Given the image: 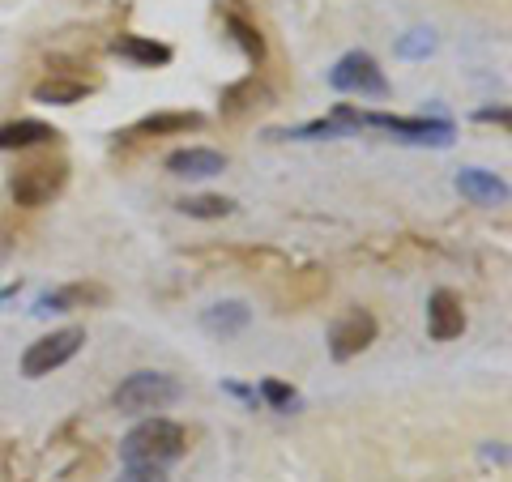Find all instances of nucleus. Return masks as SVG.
<instances>
[{"instance_id": "f257e3e1", "label": "nucleus", "mask_w": 512, "mask_h": 482, "mask_svg": "<svg viewBox=\"0 0 512 482\" xmlns=\"http://www.w3.org/2000/svg\"><path fill=\"white\" fill-rule=\"evenodd\" d=\"M184 448H188V431L175 419L150 414L120 440V457L124 465H171L184 457Z\"/></svg>"}, {"instance_id": "f03ea898", "label": "nucleus", "mask_w": 512, "mask_h": 482, "mask_svg": "<svg viewBox=\"0 0 512 482\" xmlns=\"http://www.w3.org/2000/svg\"><path fill=\"white\" fill-rule=\"evenodd\" d=\"M184 397L180 380L167 376V372H133L120 380L116 389V410L120 414H154V410H167Z\"/></svg>"}, {"instance_id": "7ed1b4c3", "label": "nucleus", "mask_w": 512, "mask_h": 482, "mask_svg": "<svg viewBox=\"0 0 512 482\" xmlns=\"http://www.w3.org/2000/svg\"><path fill=\"white\" fill-rule=\"evenodd\" d=\"M64 184H69V163H26L13 171L9 192L22 210H43L60 197Z\"/></svg>"}, {"instance_id": "20e7f679", "label": "nucleus", "mask_w": 512, "mask_h": 482, "mask_svg": "<svg viewBox=\"0 0 512 482\" xmlns=\"http://www.w3.org/2000/svg\"><path fill=\"white\" fill-rule=\"evenodd\" d=\"M359 128H380V133H393L414 146H448L453 141V124L448 120H427V116H389V111H355Z\"/></svg>"}, {"instance_id": "39448f33", "label": "nucleus", "mask_w": 512, "mask_h": 482, "mask_svg": "<svg viewBox=\"0 0 512 482\" xmlns=\"http://www.w3.org/2000/svg\"><path fill=\"white\" fill-rule=\"evenodd\" d=\"M329 86L338 94H359V99H384L389 94V77L367 52H346L329 69Z\"/></svg>"}, {"instance_id": "423d86ee", "label": "nucleus", "mask_w": 512, "mask_h": 482, "mask_svg": "<svg viewBox=\"0 0 512 482\" xmlns=\"http://www.w3.org/2000/svg\"><path fill=\"white\" fill-rule=\"evenodd\" d=\"M82 346H86V333H82V329H56V333H47V337H39V342L26 346V355H22V376H30V380L52 376L56 367L69 363Z\"/></svg>"}, {"instance_id": "0eeeda50", "label": "nucleus", "mask_w": 512, "mask_h": 482, "mask_svg": "<svg viewBox=\"0 0 512 482\" xmlns=\"http://www.w3.org/2000/svg\"><path fill=\"white\" fill-rule=\"evenodd\" d=\"M376 316L367 312V308H346L338 320L329 325V355L338 359V363H350V359H359L367 346L376 342Z\"/></svg>"}, {"instance_id": "6e6552de", "label": "nucleus", "mask_w": 512, "mask_h": 482, "mask_svg": "<svg viewBox=\"0 0 512 482\" xmlns=\"http://www.w3.org/2000/svg\"><path fill=\"white\" fill-rule=\"evenodd\" d=\"M111 303V291L103 282H69V286H56V291H47L35 312L47 316V312H82V308H107Z\"/></svg>"}, {"instance_id": "1a4fd4ad", "label": "nucleus", "mask_w": 512, "mask_h": 482, "mask_svg": "<svg viewBox=\"0 0 512 482\" xmlns=\"http://www.w3.org/2000/svg\"><path fill=\"white\" fill-rule=\"evenodd\" d=\"M427 333L431 342H453V337L466 333V308H461V299L448 286L431 291L427 299Z\"/></svg>"}, {"instance_id": "9d476101", "label": "nucleus", "mask_w": 512, "mask_h": 482, "mask_svg": "<svg viewBox=\"0 0 512 482\" xmlns=\"http://www.w3.org/2000/svg\"><path fill=\"white\" fill-rule=\"evenodd\" d=\"M167 171L180 175V180H210V175L227 171V154H218L210 146H188V150L167 154Z\"/></svg>"}, {"instance_id": "9b49d317", "label": "nucleus", "mask_w": 512, "mask_h": 482, "mask_svg": "<svg viewBox=\"0 0 512 482\" xmlns=\"http://www.w3.org/2000/svg\"><path fill=\"white\" fill-rule=\"evenodd\" d=\"M252 325V308L244 299H222V303H210V308L201 312V329L210 333V337H239Z\"/></svg>"}, {"instance_id": "f8f14e48", "label": "nucleus", "mask_w": 512, "mask_h": 482, "mask_svg": "<svg viewBox=\"0 0 512 482\" xmlns=\"http://www.w3.org/2000/svg\"><path fill=\"white\" fill-rule=\"evenodd\" d=\"M453 184H457L461 197L474 201V205H504L508 201V184L495 171H483V167H461Z\"/></svg>"}, {"instance_id": "ddd939ff", "label": "nucleus", "mask_w": 512, "mask_h": 482, "mask_svg": "<svg viewBox=\"0 0 512 482\" xmlns=\"http://www.w3.org/2000/svg\"><path fill=\"white\" fill-rule=\"evenodd\" d=\"M197 128H205L201 111H154V116L137 120L124 137H167V133H197Z\"/></svg>"}, {"instance_id": "4468645a", "label": "nucleus", "mask_w": 512, "mask_h": 482, "mask_svg": "<svg viewBox=\"0 0 512 482\" xmlns=\"http://www.w3.org/2000/svg\"><path fill=\"white\" fill-rule=\"evenodd\" d=\"M111 52L128 64H137V69H163V64H171V47L154 43L146 35H116L111 39Z\"/></svg>"}, {"instance_id": "2eb2a0df", "label": "nucleus", "mask_w": 512, "mask_h": 482, "mask_svg": "<svg viewBox=\"0 0 512 482\" xmlns=\"http://www.w3.org/2000/svg\"><path fill=\"white\" fill-rule=\"evenodd\" d=\"M60 133L43 120H13V124H0V150H30V146H47L56 141Z\"/></svg>"}, {"instance_id": "dca6fc26", "label": "nucleus", "mask_w": 512, "mask_h": 482, "mask_svg": "<svg viewBox=\"0 0 512 482\" xmlns=\"http://www.w3.org/2000/svg\"><path fill=\"white\" fill-rule=\"evenodd\" d=\"M90 90H94V82H82V77H47V82L35 86V99L39 103L69 107V103H82Z\"/></svg>"}, {"instance_id": "f3484780", "label": "nucleus", "mask_w": 512, "mask_h": 482, "mask_svg": "<svg viewBox=\"0 0 512 482\" xmlns=\"http://www.w3.org/2000/svg\"><path fill=\"white\" fill-rule=\"evenodd\" d=\"M265 103H269V90L256 82V77H248V82H239L222 94V111H227V116H239V111H252V107H265Z\"/></svg>"}, {"instance_id": "a211bd4d", "label": "nucleus", "mask_w": 512, "mask_h": 482, "mask_svg": "<svg viewBox=\"0 0 512 482\" xmlns=\"http://www.w3.org/2000/svg\"><path fill=\"white\" fill-rule=\"evenodd\" d=\"M227 30H231V39L244 47V56H248L252 64L265 60V39H261V30H256L252 22H244L239 13H227Z\"/></svg>"}, {"instance_id": "6ab92c4d", "label": "nucleus", "mask_w": 512, "mask_h": 482, "mask_svg": "<svg viewBox=\"0 0 512 482\" xmlns=\"http://www.w3.org/2000/svg\"><path fill=\"white\" fill-rule=\"evenodd\" d=\"M175 210L188 214V218H227V214L235 210V201L214 197V192H201V197H184L180 205H175Z\"/></svg>"}, {"instance_id": "aec40b11", "label": "nucleus", "mask_w": 512, "mask_h": 482, "mask_svg": "<svg viewBox=\"0 0 512 482\" xmlns=\"http://www.w3.org/2000/svg\"><path fill=\"white\" fill-rule=\"evenodd\" d=\"M261 401H269L274 410H291V406H299V393L291 389V384H282V380H265L261 384V393H256Z\"/></svg>"}, {"instance_id": "412c9836", "label": "nucleus", "mask_w": 512, "mask_h": 482, "mask_svg": "<svg viewBox=\"0 0 512 482\" xmlns=\"http://www.w3.org/2000/svg\"><path fill=\"white\" fill-rule=\"evenodd\" d=\"M431 47H436V39H431V30H410L406 39H397V56H427Z\"/></svg>"}, {"instance_id": "4be33fe9", "label": "nucleus", "mask_w": 512, "mask_h": 482, "mask_svg": "<svg viewBox=\"0 0 512 482\" xmlns=\"http://www.w3.org/2000/svg\"><path fill=\"white\" fill-rule=\"evenodd\" d=\"M116 482H171V478L163 474V465H128Z\"/></svg>"}, {"instance_id": "5701e85b", "label": "nucleus", "mask_w": 512, "mask_h": 482, "mask_svg": "<svg viewBox=\"0 0 512 482\" xmlns=\"http://www.w3.org/2000/svg\"><path fill=\"white\" fill-rule=\"evenodd\" d=\"M222 389H227L231 397H239V401H244V406H252V410H256V401H261V397H256V389H248V384H235V380H227V384H222Z\"/></svg>"}, {"instance_id": "b1692460", "label": "nucleus", "mask_w": 512, "mask_h": 482, "mask_svg": "<svg viewBox=\"0 0 512 482\" xmlns=\"http://www.w3.org/2000/svg\"><path fill=\"white\" fill-rule=\"evenodd\" d=\"M478 120H500V124H508V107H483V111H478Z\"/></svg>"}, {"instance_id": "393cba45", "label": "nucleus", "mask_w": 512, "mask_h": 482, "mask_svg": "<svg viewBox=\"0 0 512 482\" xmlns=\"http://www.w3.org/2000/svg\"><path fill=\"white\" fill-rule=\"evenodd\" d=\"M9 256V239H5V231H0V261Z\"/></svg>"}]
</instances>
